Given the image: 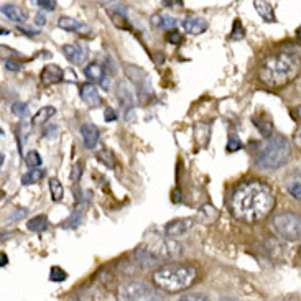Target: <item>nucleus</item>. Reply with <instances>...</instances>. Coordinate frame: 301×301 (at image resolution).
<instances>
[{"instance_id": "obj_1", "label": "nucleus", "mask_w": 301, "mask_h": 301, "mask_svg": "<svg viewBox=\"0 0 301 301\" xmlns=\"http://www.w3.org/2000/svg\"><path fill=\"white\" fill-rule=\"evenodd\" d=\"M275 206L272 188L260 181H249L239 186L232 194L230 211L244 222H257L270 214Z\"/></svg>"}, {"instance_id": "obj_2", "label": "nucleus", "mask_w": 301, "mask_h": 301, "mask_svg": "<svg viewBox=\"0 0 301 301\" xmlns=\"http://www.w3.org/2000/svg\"><path fill=\"white\" fill-rule=\"evenodd\" d=\"M299 61L298 56L282 53V55L268 56L259 70V78L268 87H280L288 84L298 76Z\"/></svg>"}, {"instance_id": "obj_3", "label": "nucleus", "mask_w": 301, "mask_h": 301, "mask_svg": "<svg viewBox=\"0 0 301 301\" xmlns=\"http://www.w3.org/2000/svg\"><path fill=\"white\" fill-rule=\"evenodd\" d=\"M198 270L190 263H168L153 272V283L168 293H178L196 282Z\"/></svg>"}, {"instance_id": "obj_4", "label": "nucleus", "mask_w": 301, "mask_h": 301, "mask_svg": "<svg viewBox=\"0 0 301 301\" xmlns=\"http://www.w3.org/2000/svg\"><path fill=\"white\" fill-rule=\"evenodd\" d=\"M290 158H291V145L288 138L282 137V135H273L260 150L257 163L263 170H278L285 167Z\"/></svg>"}, {"instance_id": "obj_5", "label": "nucleus", "mask_w": 301, "mask_h": 301, "mask_svg": "<svg viewBox=\"0 0 301 301\" xmlns=\"http://www.w3.org/2000/svg\"><path fill=\"white\" fill-rule=\"evenodd\" d=\"M137 260L142 263L144 267L150 265H158L161 262H168L179 257L181 253V245L178 242H173V240H158V242L152 245H142L138 252H137Z\"/></svg>"}, {"instance_id": "obj_6", "label": "nucleus", "mask_w": 301, "mask_h": 301, "mask_svg": "<svg viewBox=\"0 0 301 301\" xmlns=\"http://www.w3.org/2000/svg\"><path fill=\"white\" fill-rule=\"evenodd\" d=\"M119 301H161V298L145 282H130L120 287Z\"/></svg>"}, {"instance_id": "obj_7", "label": "nucleus", "mask_w": 301, "mask_h": 301, "mask_svg": "<svg viewBox=\"0 0 301 301\" xmlns=\"http://www.w3.org/2000/svg\"><path fill=\"white\" fill-rule=\"evenodd\" d=\"M273 227L283 239L291 240H299L301 234V221L299 216L295 213H282L273 217Z\"/></svg>"}, {"instance_id": "obj_8", "label": "nucleus", "mask_w": 301, "mask_h": 301, "mask_svg": "<svg viewBox=\"0 0 301 301\" xmlns=\"http://www.w3.org/2000/svg\"><path fill=\"white\" fill-rule=\"evenodd\" d=\"M193 227V219L191 217H184V219H175L165 224V236L168 237H181L190 232Z\"/></svg>"}, {"instance_id": "obj_9", "label": "nucleus", "mask_w": 301, "mask_h": 301, "mask_svg": "<svg viewBox=\"0 0 301 301\" xmlns=\"http://www.w3.org/2000/svg\"><path fill=\"white\" fill-rule=\"evenodd\" d=\"M63 53L67 58V61L73 64H82L87 58V51L81 47L79 43H70L63 47Z\"/></svg>"}, {"instance_id": "obj_10", "label": "nucleus", "mask_w": 301, "mask_h": 301, "mask_svg": "<svg viewBox=\"0 0 301 301\" xmlns=\"http://www.w3.org/2000/svg\"><path fill=\"white\" fill-rule=\"evenodd\" d=\"M81 135H82V140H84L86 148L94 150L96 145H97V142H99L101 132L94 124H84L81 127Z\"/></svg>"}, {"instance_id": "obj_11", "label": "nucleus", "mask_w": 301, "mask_h": 301, "mask_svg": "<svg viewBox=\"0 0 301 301\" xmlns=\"http://www.w3.org/2000/svg\"><path fill=\"white\" fill-rule=\"evenodd\" d=\"M183 27L184 30L190 35H201L206 32L207 28V21L202 18V17H196V15H190V17H186L183 21Z\"/></svg>"}, {"instance_id": "obj_12", "label": "nucleus", "mask_w": 301, "mask_h": 301, "mask_svg": "<svg viewBox=\"0 0 301 301\" xmlns=\"http://www.w3.org/2000/svg\"><path fill=\"white\" fill-rule=\"evenodd\" d=\"M63 70L59 67L58 64H48L43 67L41 71V82L47 86H51V84H56V82H59L63 79Z\"/></svg>"}, {"instance_id": "obj_13", "label": "nucleus", "mask_w": 301, "mask_h": 301, "mask_svg": "<svg viewBox=\"0 0 301 301\" xmlns=\"http://www.w3.org/2000/svg\"><path fill=\"white\" fill-rule=\"evenodd\" d=\"M0 12H2L9 20L15 21V24H24V21L27 20L25 10L21 9V7L15 5V4H5V5H2V7H0Z\"/></svg>"}, {"instance_id": "obj_14", "label": "nucleus", "mask_w": 301, "mask_h": 301, "mask_svg": "<svg viewBox=\"0 0 301 301\" xmlns=\"http://www.w3.org/2000/svg\"><path fill=\"white\" fill-rule=\"evenodd\" d=\"M58 27L64 30V32H71V33H86L87 27L79 21L78 18H71V17H61L58 20Z\"/></svg>"}, {"instance_id": "obj_15", "label": "nucleus", "mask_w": 301, "mask_h": 301, "mask_svg": "<svg viewBox=\"0 0 301 301\" xmlns=\"http://www.w3.org/2000/svg\"><path fill=\"white\" fill-rule=\"evenodd\" d=\"M81 99L84 101L89 107H97L101 104V96L94 84H84L81 87Z\"/></svg>"}, {"instance_id": "obj_16", "label": "nucleus", "mask_w": 301, "mask_h": 301, "mask_svg": "<svg viewBox=\"0 0 301 301\" xmlns=\"http://www.w3.org/2000/svg\"><path fill=\"white\" fill-rule=\"evenodd\" d=\"M152 25L155 28H160V30H175L178 27V21H176V18H173L171 15L156 13L152 18Z\"/></svg>"}, {"instance_id": "obj_17", "label": "nucleus", "mask_w": 301, "mask_h": 301, "mask_svg": "<svg viewBox=\"0 0 301 301\" xmlns=\"http://www.w3.org/2000/svg\"><path fill=\"white\" fill-rule=\"evenodd\" d=\"M217 209L214 206H211V204H204L199 211H198V214H196V219L198 222L201 224H213L216 222L217 219Z\"/></svg>"}, {"instance_id": "obj_18", "label": "nucleus", "mask_w": 301, "mask_h": 301, "mask_svg": "<svg viewBox=\"0 0 301 301\" xmlns=\"http://www.w3.org/2000/svg\"><path fill=\"white\" fill-rule=\"evenodd\" d=\"M86 206H87L86 201H81V204L78 206V209L74 211V213L61 224V227H64V229H74V227H78V225L81 224V221H82V214H84V207Z\"/></svg>"}, {"instance_id": "obj_19", "label": "nucleus", "mask_w": 301, "mask_h": 301, "mask_svg": "<svg viewBox=\"0 0 301 301\" xmlns=\"http://www.w3.org/2000/svg\"><path fill=\"white\" fill-rule=\"evenodd\" d=\"M84 74H86V78L89 81H92V82H101L104 81V67L99 64V63H91V64H87L86 66V70H84Z\"/></svg>"}, {"instance_id": "obj_20", "label": "nucleus", "mask_w": 301, "mask_h": 301, "mask_svg": "<svg viewBox=\"0 0 301 301\" xmlns=\"http://www.w3.org/2000/svg\"><path fill=\"white\" fill-rule=\"evenodd\" d=\"M27 229L32 232H43L48 229V217L44 214H38L35 216L33 219H30L27 222Z\"/></svg>"}, {"instance_id": "obj_21", "label": "nucleus", "mask_w": 301, "mask_h": 301, "mask_svg": "<svg viewBox=\"0 0 301 301\" xmlns=\"http://www.w3.org/2000/svg\"><path fill=\"white\" fill-rule=\"evenodd\" d=\"M253 7L260 17L265 21H275V13H273V7L268 2H253Z\"/></svg>"}, {"instance_id": "obj_22", "label": "nucleus", "mask_w": 301, "mask_h": 301, "mask_svg": "<svg viewBox=\"0 0 301 301\" xmlns=\"http://www.w3.org/2000/svg\"><path fill=\"white\" fill-rule=\"evenodd\" d=\"M56 114V109L48 105V107H43L35 114V117L32 119V124L33 125H41V124H47V120H50L53 115Z\"/></svg>"}, {"instance_id": "obj_23", "label": "nucleus", "mask_w": 301, "mask_h": 301, "mask_svg": "<svg viewBox=\"0 0 301 301\" xmlns=\"http://www.w3.org/2000/svg\"><path fill=\"white\" fill-rule=\"evenodd\" d=\"M44 176V171L43 170H38V168H33V170H30L28 173H25L24 176H21V184H33V183H38L40 179Z\"/></svg>"}, {"instance_id": "obj_24", "label": "nucleus", "mask_w": 301, "mask_h": 301, "mask_svg": "<svg viewBox=\"0 0 301 301\" xmlns=\"http://www.w3.org/2000/svg\"><path fill=\"white\" fill-rule=\"evenodd\" d=\"M50 191H51L53 201H61L63 199L64 190H63V184L59 183V179H56V178L50 179Z\"/></svg>"}, {"instance_id": "obj_25", "label": "nucleus", "mask_w": 301, "mask_h": 301, "mask_svg": "<svg viewBox=\"0 0 301 301\" xmlns=\"http://www.w3.org/2000/svg\"><path fill=\"white\" fill-rule=\"evenodd\" d=\"M265 120H260V117H257V119H253V122H255V127H259V130H260V133L263 135V137H270V133H272V120H270L267 115L263 117Z\"/></svg>"}, {"instance_id": "obj_26", "label": "nucleus", "mask_w": 301, "mask_h": 301, "mask_svg": "<svg viewBox=\"0 0 301 301\" xmlns=\"http://www.w3.org/2000/svg\"><path fill=\"white\" fill-rule=\"evenodd\" d=\"M97 160L102 161L107 168L115 167V158H114V155H112V152H109V150H101V152L97 153Z\"/></svg>"}, {"instance_id": "obj_27", "label": "nucleus", "mask_w": 301, "mask_h": 301, "mask_svg": "<svg viewBox=\"0 0 301 301\" xmlns=\"http://www.w3.org/2000/svg\"><path fill=\"white\" fill-rule=\"evenodd\" d=\"M25 163L28 165L30 168L33 170V168H38L43 161H41V156H40V153H38V152H35V150H32V152H30V153L25 156Z\"/></svg>"}, {"instance_id": "obj_28", "label": "nucleus", "mask_w": 301, "mask_h": 301, "mask_svg": "<svg viewBox=\"0 0 301 301\" xmlns=\"http://www.w3.org/2000/svg\"><path fill=\"white\" fill-rule=\"evenodd\" d=\"M67 278L66 272L63 268L59 267H51V273H50V280L55 282V283H59V282H64Z\"/></svg>"}, {"instance_id": "obj_29", "label": "nucleus", "mask_w": 301, "mask_h": 301, "mask_svg": "<svg viewBox=\"0 0 301 301\" xmlns=\"http://www.w3.org/2000/svg\"><path fill=\"white\" fill-rule=\"evenodd\" d=\"M245 36V30L242 27V24H240L239 20L234 21V32L230 33V40H242Z\"/></svg>"}, {"instance_id": "obj_30", "label": "nucleus", "mask_w": 301, "mask_h": 301, "mask_svg": "<svg viewBox=\"0 0 301 301\" xmlns=\"http://www.w3.org/2000/svg\"><path fill=\"white\" fill-rule=\"evenodd\" d=\"M12 112L17 117H25L27 114H28V105L27 104H24V102H15L13 105H12Z\"/></svg>"}, {"instance_id": "obj_31", "label": "nucleus", "mask_w": 301, "mask_h": 301, "mask_svg": "<svg viewBox=\"0 0 301 301\" xmlns=\"http://www.w3.org/2000/svg\"><path fill=\"white\" fill-rule=\"evenodd\" d=\"M240 148H242V142L239 140L237 135H230L227 142V152H237Z\"/></svg>"}, {"instance_id": "obj_32", "label": "nucleus", "mask_w": 301, "mask_h": 301, "mask_svg": "<svg viewBox=\"0 0 301 301\" xmlns=\"http://www.w3.org/2000/svg\"><path fill=\"white\" fill-rule=\"evenodd\" d=\"M82 176V167H81V163H74L73 165V170H71V175H70V179H71V183H78L79 179Z\"/></svg>"}, {"instance_id": "obj_33", "label": "nucleus", "mask_w": 301, "mask_h": 301, "mask_svg": "<svg viewBox=\"0 0 301 301\" xmlns=\"http://www.w3.org/2000/svg\"><path fill=\"white\" fill-rule=\"evenodd\" d=\"M181 32H178V30L175 28V30H170V32L167 33V40L171 43V44H179L181 43Z\"/></svg>"}, {"instance_id": "obj_34", "label": "nucleus", "mask_w": 301, "mask_h": 301, "mask_svg": "<svg viewBox=\"0 0 301 301\" xmlns=\"http://www.w3.org/2000/svg\"><path fill=\"white\" fill-rule=\"evenodd\" d=\"M288 191H290V194L293 198H296L298 201L301 199V191H299V179L296 178L295 181H293L290 186H288Z\"/></svg>"}, {"instance_id": "obj_35", "label": "nucleus", "mask_w": 301, "mask_h": 301, "mask_svg": "<svg viewBox=\"0 0 301 301\" xmlns=\"http://www.w3.org/2000/svg\"><path fill=\"white\" fill-rule=\"evenodd\" d=\"M35 5H38L40 9H47V10H55L56 9V2L55 0H36Z\"/></svg>"}, {"instance_id": "obj_36", "label": "nucleus", "mask_w": 301, "mask_h": 301, "mask_svg": "<svg viewBox=\"0 0 301 301\" xmlns=\"http://www.w3.org/2000/svg\"><path fill=\"white\" fill-rule=\"evenodd\" d=\"M178 301H207V298L204 295H199V293H194V295H184Z\"/></svg>"}, {"instance_id": "obj_37", "label": "nucleus", "mask_w": 301, "mask_h": 301, "mask_svg": "<svg viewBox=\"0 0 301 301\" xmlns=\"http://www.w3.org/2000/svg\"><path fill=\"white\" fill-rule=\"evenodd\" d=\"M5 67H7V70H9V71L17 73V71H21V70H24V64L15 63V61H7V63H5Z\"/></svg>"}, {"instance_id": "obj_38", "label": "nucleus", "mask_w": 301, "mask_h": 301, "mask_svg": "<svg viewBox=\"0 0 301 301\" xmlns=\"http://www.w3.org/2000/svg\"><path fill=\"white\" fill-rule=\"evenodd\" d=\"M104 119L107 120V122H110V120H115L117 119V114L112 109H107V110L104 112Z\"/></svg>"}, {"instance_id": "obj_39", "label": "nucleus", "mask_w": 301, "mask_h": 301, "mask_svg": "<svg viewBox=\"0 0 301 301\" xmlns=\"http://www.w3.org/2000/svg\"><path fill=\"white\" fill-rule=\"evenodd\" d=\"M35 24L40 25V27H43L44 24H47V18H44L43 13H38V15H36V17H35Z\"/></svg>"}, {"instance_id": "obj_40", "label": "nucleus", "mask_w": 301, "mask_h": 301, "mask_svg": "<svg viewBox=\"0 0 301 301\" xmlns=\"http://www.w3.org/2000/svg\"><path fill=\"white\" fill-rule=\"evenodd\" d=\"M18 32H21V33H25V35H28V36H33V35H38V32H32L30 28H24V27H18Z\"/></svg>"}, {"instance_id": "obj_41", "label": "nucleus", "mask_w": 301, "mask_h": 301, "mask_svg": "<svg viewBox=\"0 0 301 301\" xmlns=\"http://www.w3.org/2000/svg\"><path fill=\"white\" fill-rule=\"evenodd\" d=\"M9 263V257H7V253H4V252H0V267H4V265H7Z\"/></svg>"}, {"instance_id": "obj_42", "label": "nucleus", "mask_w": 301, "mask_h": 301, "mask_svg": "<svg viewBox=\"0 0 301 301\" xmlns=\"http://www.w3.org/2000/svg\"><path fill=\"white\" fill-rule=\"evenodd\" d=\"M163 5L165 7H181L183 5V2H173V0H167V2H163Z\"/></svg>"}, {"instance_id": "obj_43", "label": "nucleus", "mask_w": 301, "mask_h": 301, "mask_svg": "<svg viewBox=\"0 0 301 301\" xmlns=\"http://www.w3.org/2000/svg\"><path fill=\"white\" fill-rule=\"evenodd\" d=\"M10 33V30H7L4 27H0V35H9Z\"/></svg>"}, {"instance_id": "obj_44", "label": "nucleus", "mask_w": 301, "mask_h": 301, "mask_svg": "<svg viewBox=\"0 0 301 301\" xmlns=\"http://www.w3.org/2000/svg\"><path fill=\"white\" fill-rule=\"evenodd\" d=\"M2 163H4V156L0 155V167H2Z\"/></svg>"}]
</instances>
